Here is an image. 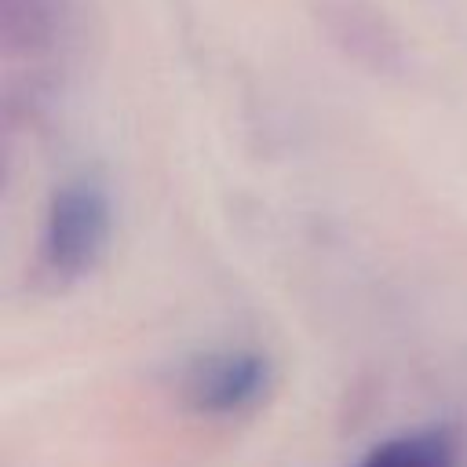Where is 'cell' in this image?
Wrapping results in <instances>:
<instances>
[{
    "label": "cell",
    "mask_w": 467,
    "mask_h": 467,
    "mask_svg": "<svg viewBox=\"0 0 467 467\" xmlns=\"http://www.w3.org/2000/svg\"><path fill=\"white\" fill-rule=\"evenodd\" d=\"M113 244V197L102 175L77 171L62 179L40 219L33 285L44 292H69L88 281Z\"/></svg>",
    "instance_id": "1"
},
{
    "label": "cell",
    "mask_w": 467,
    "mask_h": 467,
    "mask_svg": "<svg viewBox=\"0 0 467 467\" xmlns=\"http://www.w3.org/2000/svg\"><path fill=\"white\" fill-rule=\"evenodd\" d=\"M274 387V361L255 347L197 354L179 372V401L204 420H237L255 412Z\"/></svg>",
    "instance_id": "2"
},
{
    "label": "cell",
    "mask_w": 467,
    "mask_h": 467,
    "mask_svg": "<svg viewBox=\"0 0 467 467\" xmlns=\"http://www.w3.org/2000/svg\"><path fill=\"white\" fill-rule=\"evenodd\" d=\"M62 40L58 0H0V44L11 62H22L29 73L7 88V120H33L51 91L47 62Z\"/></svg>",
    "instance_id": "3"
},
{
    "label": "cell",
    "mask_w": 467,
    "mask_h": 467,
    "mask_svg": "<svg viewBox=\"0 0 467 467\" xmlns=\"http://www.w3.org/2000/svg\"><path fill=\"white\" fill-rule=\"evenodd\" d=\"M310 18L325 33V40L365 73H405V40L372 0H310Z\"/></svg>",
    "instance_id": "4"
},
{
    "label": "cell",
    "mask_w": 467,
    "mask_h": 467,
    "mask_svg": "<svg viewBox=\"0 0 467 467\" xmlns=\"http://www.w3.org/2000/svg\"><path fill=\"white\" fill-rule=\"evenodd\" d=\"M354 467H460V434L452 423H423L372 445Z\"/></svg>",
    "instance_id": "5"
}]
</instances>
